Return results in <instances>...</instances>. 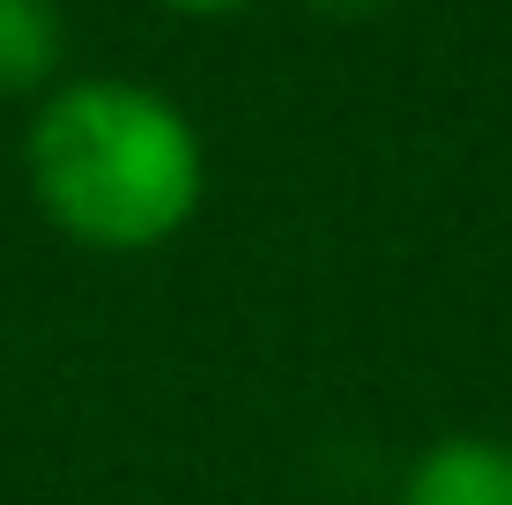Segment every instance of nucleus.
Segmentation results:
<instances>
[{
	"label": "nucleus",
	"instance_id": "nucleus-1",
	"mask_svg": "<svg viewBox=\"0 0 512 505\" xmlns=\"http://www.w3.org/2000/svg\"><path fill=\"white\" fill-rule=\"evenodd\" d=\"M30 201L90 253H156L201 216L208 149L193 119L149 82H60L23 134Z\"/></svg>",
	"mask_w": 512,
	"mask_h": 505
},
{
	"label": "nucleus",
	"instance_id": "nucleus-2",
	"mask_svg": "<svg viewBox=\"0 0 512 505\" xmlns=\"http://www.w3.org/2000/svg\"><path fill=\"white\" fill-rule=\"evenodd\" d=\"M394 505H512V439L446 431L401 468Z\"/></svg>",
	"mask_w": 512,
	"mask_h": 505
},
{
	"label": "nucleus",
	"instance_id": "nucleus-3",
	"mask_svg": "<svg viewBox=\"0 0 512 505\" xmlns=\"http://www.w3.org/2000/svg\"><path fill=\"white\" fill-rule=\"evenodd\" d=\"M60 60H67L60 0H0V97L45 90Z\"/></svg>",
	"mask_w": 512,
	"mask_h": 505
},
{
	"label": "nucleus",
	"instance_id": "nucleus-4",
	"mask_svg": "<svg viewBox=\"0 0 512 505\" xmlns=\"http://www.w3.org/2000/svg\"><path fill=\"white\" fill-rule=\"evenodd\" d=\"M320 15H334V23H364V15H379L386 0H312Z\"/></svg>",
	"mask_w": 512,
	"mask_h": 505
},
{
	"label": "nucleus",
	"instance_id": "nucleus-5",
	"mask_svg": "<svg viewBox=\"0 0 512 505\" xmlns=\"http://www.w3.org/2000/svg\"><path fill=\"white\" fill-rule=\"evenodd\" d=\"M156 8H179V15H231V8H253V0H156Z\"/></svg>",
	"mask_w": 512,
	"mask_h": 505
}]
</instances>
